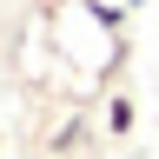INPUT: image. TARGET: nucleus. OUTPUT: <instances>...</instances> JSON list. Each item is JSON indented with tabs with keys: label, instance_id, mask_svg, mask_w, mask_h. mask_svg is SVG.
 Here are the masks:
<instances>
[{
	"label": "nucleus",
	"instance_id": "f03ea898",
	"mask_svg": "<svg viewBox=\"0 0 159 159\" xmlns=\"http://www.w3.org/2000/svg\"><path fill=\"white\" fill-rule=\"evenodd\" d=\"M126 7H146V0H126Z\"/></svg>",
	"mask_w": 159,
	"mask_h": 159
},
{
	"label": "nucleus",
	"instance_id": "f257e3e1",
	"mask_svg": "<svg viewBox=\"0 0 159 159\" xmlns=\"http://www.w3.org/2000/svg\"><path fill=\"white\" fill-rule=\"evenodd\" d=\"M106 133H113V139L133 133V99H126V93H113V106H106Z\"/></svg>",
	"mask_w": 159,
	"mask_h": 159
}]
</instances>
